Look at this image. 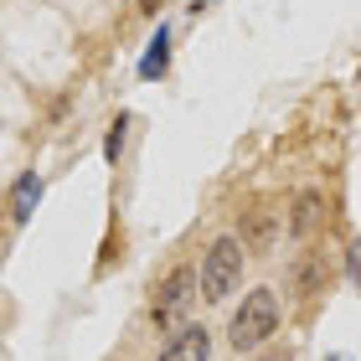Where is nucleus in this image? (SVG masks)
Here are the masks:
<instances>
[{
    "mask_svg": "<svg viewBox=\"0 0 361 361\" xmlns=\"http://www.w3.org/2000/svg\"><path fill=\"white\" fill-rule=\"evenodd\" d=\"M191 300H196V269H171L166 279L155 284V300H150V320L160 325V331H176L180 325V315L191 310Z\"/></svg>",
    "mask_w": 361,
    "mask_h": 361,
    "instance_id": "obj_3",
    "label": "nucleus"
},
{
    "mask_svg": "<svg viewBox=\"0 0 361 361\" xmlns=\"http://www.w3.org/2000/svg\"><path fill=\"white\" fill-rule=\"evenodd\" d=\"M37 202H42V176H37V171H26L21 180H16V191H11V217H16V222H31Z\"/></svg>",
    "mask_w": 361,
    "mask_h": 361,
    "instance_id": "obj_7",
    "label": "nucleus"
},
{
    "mask_svg": "<svg viewBox=\"0 0 361 361\" xmlns=\"http://www.w3.org/2000/svg\"><path fill=\"white\" fill-rule=\"evenodd\" d=\"M166 68H171V31L160 26L150 37V47H145V57H140V78H145V83H155Z\"/></svg>",
    "mask_w": 361,
    "mask_h": 361,
    "instance_id": "obj_6",
    "label": "nucleus"
},
{
    "mask_svg": "<svg viewBox=\"0 0 361 361\" xmlns=\"http://www.w3.org/2000/svg\"><path fill=\"white\" fill-rule=\"evenodd\" d=\"M325 279H331V269H325V253H310L305 264H300V274H294V289H300V294H320Z\"/></svg>",
    "mask_w": 361,
    "mask_h": 361,
    "instance_id": "obj_8",
    "label": "nucleus"
},
{
    "mask_svg": "<svg viewBox=\"0 0 361 361\" xmlns=\"http://www.w3.org/2000/svg\"><path fill=\"white\" fill-rule=\"evenodd\" d=\"M331 361H351V356H331Z\"/></svg>",
    "mask_w": 361,
    "mask_h": 361,
    "instance_id": "obj_11",
    "label": "nucleus"
},
{
    "mask_svg": "<svg viewBox=\"0 0 361 361\" xmlns=\"http://www.w3.org/2000/svg\"><path fill=\"white\" fill-rule=\"evenodd\" d=\"M320 207H325V196H320V191H300V196H294V212H289V238H310V233H315Z\"/></svg>",
    "mask_w": 361,
    "mask_h": 361,
    "instance_id": "obj_5",
    "label": "nucleus"
},
{
    "mask_svg": "<svg viewBox=\"0 0 361 361\" xmlns=\"http://www.w3.org/2000/svg\"><path fill=\"white\" fill-rule=\"evenodd\" d=\"M207 6H217V0H207Z\"/></svg>",
    "mask_w": 361,
    "mask_h": 361,
    "instance_id": "obj_12",
    "label": "nucleus"
},
{
    "mask_svg": "<svg viewBox=\"0 0 361 361\" xmlns=\"http://www.w3.org/2000/svg\"><path fill=\"white\" fill-rule=\"evenodd\" d=\"M160 6H166V0H140V11H160Z\"/></svg>",
    "mask_w": 361,
    "mask_h": 361,
    "instance_id": "obj_10",
    "label": "nucleus"
},
{
    "mask_svg": "<svg viewBox=\"0 0 361 361\" xmlns=\"http://www.w3.org/2000/svg\"><path fill=\"white\" fill-rule=\"evenodd\" d=\"M274 331H279V294L274 289L243 294V305L233 310V320H227V341H233L238 351H253V346H264Z\"/></svg>",
    "mask_w": 361,
    "mask_h": 361,
    "instance_id": "obj_1",
    "label": "nucleus"
},
{
    "mask_svg": "<svg viewBox=\"0 0 361 361\" xmlns=\"http://www.w3.org/2000/svg\"><path fill=\"white\" fill-rule=\"evenodd\" d=\"M243 243L238 238H217L212 248L202 253V300L207 305H222L227 294L238 289V279H243Z\"/></svg>",
    "mask_w": 361,
    "mask_h": 361,
    "instance_id": "obj_2",
    "label": "nucleus"
},
{
    "mask_svg": "<svg viewBox=\"0 0 361 361\" xmlns=\"http://www.w3.org/2000/svg\"><path fill=\"white\" fill-rule=\"evenodd\" d=\"M212 356V336L202 331V325H186V331L171 336V346L160 351V361H207Z\"/></svg>",
    "mask_w": 361,
    "mask_h": 361,
    "instance_id": "obj_4",
    "label": "nucleus"
},
{
    "mask_svg": "<svg viewBox=\"0 0 361 361\" xmlns=\"http://www.w3.org/2000/svg\"><path fill=\"white\" fill-rule=\"evenodd\" d=\"M124 129H129V119L119 114V119L109 124V140H104V160H119V150H124Z\"/></svg>",
    "mask_w": 361,
    "mask_h": 361,
    "instance_id": "obj_9",
    "label": "nucleus"
}]
</instances>
